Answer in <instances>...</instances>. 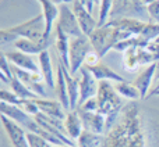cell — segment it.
<instances>
[{
	"label": "cell",
	"mask_w": 159,
	"mask_h": 147,
	"mask_svg": "<svg viewBox=\"0 0 159 147\" xmlns=\"http://www.w3.org/2000/svg\"><path fill=\"white\" fill-rule=\"evenodd\" d=\"M88 38H89V42H91V44H92L93 50H95L99 57L102 58L109 50L115 49V46L117 43L133 38V35L119 29V28L103 25V27L96 28Z\"/></svg>",
	"instance_id": "1"
},
{
	"label": "cell",
	"mask_w": 159,
	"mask_h": 147,
	"mask_svg": "<svg viewBox=\"0 0 159 147\" xmlns=\"http://www.w3.org/2000/svg\"><path fill=\"white\" fill-rule=\"evenodd\" d=\"M115 87L110 86L109 82H99L98 90V101H99V111L106 118V124H110L115 120L119 108L121 107L120 99L116 94Z\"/></svg>",
	"instance_id": "2"
},
{
	"label": "cell",
	"mask_w": 159,
	"mask_h": 147,
	"mask_svg": "<svg viewBox=\"0 0 159 147\" xmlns=\"http://www.w3.org/2000/svg\"><path fill=\"white\" fill-rule=\"evenodd\" d=\"M7 29L10 32L16 33L18 38H25L34 42H48V43H50V39L45 38L46 25H45V18L42 15V13H39L38 15L32 17V18H30L28 21L22 22V24L10 27Z\"/></svg>",
	"instance_id": "3"
},
{
	"label": "cell",
	"mask_w": 159,
	"mask_h": 147,
	"mask_svg": "<svg viewBox=\"0 0 159 147\" xmlns=\"http://www.w3.org/2000/svg\"><path fill=\"white\" fill-rule=\"evenodd\" d=\"M93 50L92 44L88 36H80V38H70V72L71 75H77L80 69L84 67V61L87 56Z\"/></svg>",
	"instance_id": "4"
},
{
	"label": "cell",
	"mask_w": 159,
	"mask_h": 147,
	"mask_svg": "<svg viewBox=\"0 0 159 147\" xmlns=\"http://www.w3.org/2000/svg\"><path fill=\"white\" fill-rule=\"evenodd\" d=\"M129 17V18H138L145 22L148 17L147 7L141 3V0H113V8L110 13V19Z\"/></svg>",
	"instance_id": "5"
},
{
	"label": "cell",
	"mask_w": 159,
	"mask_h": 147,
	"mask_svg": "<svg viewBox=\"0 0 159 147\" xmlns=\"http://www.w3.org/2000/svg\"><path fill=\"white\" fill-rule=\"evenodd\" d=\"M59 8H60V14H59V18H57L56 25H57L67 36H70V38H80V36H84L73 8H70L67 4H60Z\"/></svg>",
	"instance_id": "6"
},
{
	"label": "cell",
	"mask_w": 159,
	"mask_h": 147,
	"mask_svg": "<svg viewBox=\"0 0 159 147\" xmlns=\"http://www.w3.org/2000/svg\"><path fill=\"white\" fill-rule=\"evenodd\" d=\"M2 124L4 128L7 137L10 140L13 147H30L27 139V131L22 126H20L17 122L10 120L6 115H2Z\"/></svg>",
	"instance_id": "7"
},
{
	"label": "cell",
	"mask_w": 159,
	"mask_h": 147,
	"mask_svg": "<svg viewBox=\"0 0 159 147\" xmlns=\"http://www.w3.org/2000/svg\"><path fill=\"white\" fill-rule=\"evenodd\" d=\"M80 101H78V107L81 104H84L87 100L92 97H96L98 94L99 86L96 85V79L85 67H82L80 69Z\"/></svg>",
	"instance_id": "8"
},
{
	"label": "cell",
	"mask_w": 159,
	"mask_h": 147,
	"mask_svg": "<svg viewBox=\"0 0 159 147\" xmlns=\"http://www.w3.org/2000/svg\"><path fill=\"white\" fill-rule=\"evenodd\" d=\"M13 69H14V75L24 85H27L39 99L46 96V92H45V85L46 83H45L43 76H42L41 74L28 72V71H24V69L17 68V67H13Z\"/></svg>",
	"instance_id": "9"
},
{
	"label": "cell",
	"mask_w": 159,
	"mask_h": 147,
	"mask_svg": "<svg viewBox=\"0 0 159 147\" xmlns=\"http://www.w3.org/2000/svg\"><path fill=\"white\" fill-rule=\"evenodd\" d=\"M73 11H74L75 17H77V21L80 24V28H81L82 33L85 36H89L93 31L98 28V21L92 17V14L81 4L80 0H74L73 2Z\"/></svg>",
	"instance_id": "10"
},
{
	"label": "cell",
	"mask_w": 159,
	"mask_h": 147,
	"mask_svg": "<svg viewBox=\"0 0 159 147\" xmlns=\"http://www.w3.org/2000/svg\"><path fill=\"white\" fill-rule=\"evenodd\" d=\"M6 57L8 58L11 64L14 67L20 69H24V71L28 72H34V74H41V67H39V63H36L34 60L32 56L25 54V53H21L18 50H13V52L4 53Z\"/></svg>",
	"instance_id": "11"
},
{
	"label": "cell",
	"mask_w": 159,
	"mask_h": 147,
	"mask_svg": "<svg viewBox=\"0 0 159 147\" xmlns=\"http://www.w3.org/2000/svg\"><path fill=\"white\" fill-rule=\"evenodd\" d=\"M38 2L41 4V13L45 18V25H46L45 38L50 39L52 29L55 28L59 18V14H60V8H59V4H56L53 0H38Z\"/></svg>",
	"instance_id": "12"
},
{
	"label": "cell",
	"mask_w": 159,
	"mask_h": 147,
	"mask_svg": "<svg viewBox=\"0 0 159 147\" xmlns=\"http://www.w3.org/2000/svg\"><path fill=\"white\" fill-rule=\"evenodd\" d=\"M36 104L39 107V111L45 114L46 117L52 118L56 121L64 122L67 117V110L63 107V104L59 100H45V99H36Z\"/></svg>",
	"instance_id": "13"
},
{
	"label": "cell",
	"mask_w": 159,
	"mask_h": 147,
	"mask_svg": "<svg viewBox=\"0 0 159 147\" xmlns=\"http://www.w3.org/2000/svg\"><path fill=\"white\" fill-rule=\"evenodd\" d=\"M77 112L81 117V121L84 124L85 131L93 132V133L101 135L103 132V128L106 125V118L102 115L101 112H91V111H84L81 108H77Z\"/></svg>",
	"instance_id": "14"
},
{
	"label": "cell",
	"mask_w": 159,
	"mask_h": 147,
	"mask_svg": "<svg viewBox=\"0 0 159 147\" xmlns=\"http://www.w3.org/2000/svg\"><path fill=\"white\" fill-rule=\"evenodd\" d=\"M155 68H157V63L145 67V68L140 72V75L135 78V81L133 82V85H134L138 89V92H140L141 100L147 99L149 96V93H151L149 89H151V85L155 79Z\"/></svg>",
	"instance_id": "15"
},
{
	"label": "cell",
	"mask_w": 159,
	"mask_h": 147,
	"mask_svg": "<svg viewBox=\"0 0 159 147\" xmlns=\"http://www.w3.org/2000/svg\"><path fill=\"white\" fill-rule=\"evenodd\" d=\"M106 25L113 28H119V29L124 31V32L130 33L133 36H138L143 31L145 22L141 21L138 18H129V17H121V18H113L109 19Z\"/></svg>",
	"instance_id": "16"
},
{
	"label": "cell",
	"mask_w": 159,
	"mask_h": 147,
	"mask_svg": "<svg viewBox=\"0 0 159 147\" xmlns=\"http://www.w3.org/2000/svg\"><path fill=\"white\" fill-rule=\"evenodd\" d=\"M60 61V60H59ZM61 68H63L64 78L67 82V90H69V97H70V107H71V111L77 110L78 107V101H80V79L78 75H71L70 69L67 67L63 65V63L60 61Z\"/></svg>",
	"instance_id": "17"
},
{
	"label": "cell",
	"mask_w": 159,
	"mask_h": 147,
	"mask_svg": "<svg viewBox=\"0 0 159 147\" xmlns=\"http://www.w3.org/2000/svg\"><path fill=\"white\" fill-rule=\"evenodd\" d=\"M85 68L92 74L96 81H99V82L113 81V82H116V83H117V82H126L124 78H121L117 72H115L109 65H106V64L102 63V61H99L98 64H95V65H92V67H85Z\"/></svg>",
	"instance_id": "18"
},
{
	"label": "cell",
	"mask_w": 159,
	"mask_h": 147,
	"mask_svg": "<svg viewBox=\"0 0 159 147\" xmlns=\"http://www.w3.org/2000/svg\"><path fill=\"white\" fill-rule=\"evenodd\" d=\"M55 32H56L55 46H56V50H57L59 60L63 63L64 67H67V68L70 69V56H69L70 36H67L57 25H55Z\"/></svg>",
	"instance_id": "19"
},
{
	"label": "cell",
	"mask_w": 159,
	"mask_h": 147,
	"mask_svg": "<svg viewBox=\"0 0 159 147\" xmlns=\"http://www.w3.org/2000/svg\"><path fill=\"white\" fill-rule=\"evenodd\" d=\"M64 129H66V135L73 142L80 139V136L84 132V124H82L77 110L67 112V117L64 120Z\"/></svg>",
	"instance_id": "20"
},
{
	"label": "cell",
	"mask_w": 159,
	"mask_h": 147,
	"mask_svg": "<svg viewBox=\"0 0 159 147\" xmlns=\"http://www.w3.org/2000/svg\"><path fill=\"white\" fill-rule=\"evenodd\" d=\"M38 63L41 67V75L43 76V81L46 83V86H49L50 89L56 87V78H55V69L52 65V58L48 50L42 52L38 56Z\"/></svg>",
	"instance_id": "21"
},
{
	"label": "cell",
	"mask_w": 159,
	"mask_h": 147,
	"mask_svg": "<svg viewBox=\"0 0 159 147\" xmlns=\"http://www.w3.org/2000/svg\"><path fill=\"white\" fill-rule=\"evenodd\" d=\"M56 93H57V99L63 107L67 111H71V107H70V97H69V90H67V82L64 78L63 74V68H61L60 61L57 63L56 67Z\"/></svg>",
	"instance_id": "22"
},
{
	"label": "cell",
	"mask_w": 159,
	"mask_h": 147,
	"mask_svg": "<svg viewBox=\"0 0 159 147\" xmlns=\"http://www.w3.org/2000/svg\"><path fill=\"white\" fill-rule=\"evenodd\" d=\"M50 43L48 42H34V40H30V39H25V38H20L18 40L14 43V47L16 50L21 53H25V54H30V56H34V54H41L42 52L48 50Z\"/></svg>",
	"instance_id": "23"
},
{
	"label": "cell",
	"mask_w": 159,
	"mask_h": 147,
	"mask_svg": "<svg viewBox=\"0 0 159 147\" xmlns=\"http://www.w3.org/2000/svg\"><path fill=\"white\" fill-rule=\"evenodd\" d=\"M10 86H11V92H14L20 99H22V100H35V99H39L38 96H36L27 85L22 83L17 76H14V78L11 79Z\"/></svg>",
	"instance_id": "24"
},
{
	"label": "cell",
	"mask_w": 159,
	"mask_h": 147,
	"mask_svg": "<svg viewBox=\"0 0 159 147\" xmlns=\"http://www.w3.org/2000/svg\"><path fill=\"white\" fill-rule=\"evenodd\" d=\"M115 90L117 92V94H120L124 99H129V100H141L138 89L133 83H130V82H117L115 85Z\"/></svg>",
	"instance_id": "25"
},
{
	"label": "cell",
	"mask_w": 159,
	"mask_h": 147,
	"mask_svg": "<svg viewBox=\"0 0 159 147\" xmlns=\"http://www.w3.org/2000/svg\"><path fill=\"white\" fill-rule=\"evenodd\" d=\"M77 142L78 147H101L102 136L98 133H93V132L84 131Z\"/></svg>",
	"instance_id": "26"
},
{
	"label": "cell",
	"mask_w": 159,
	"mask_h": 147,
	"mask_svg": "<svg viewBox=\"0 0 159 147\" xmlns=\"http://www.w3.org/2000/svg\"><path fill=\"white\" fill-rule=\"evenodd\" d=\"M138 36H141V38H143L144 40H147L148 43L155 42L159 38V24H157V22H151V21L145 22L143 31H141V33Z\"/></svg>",
	"instance_id": "27"
},
{
	"label": "cell",
	"mask_w": 159,
	"mask_h": 147,
	"mask_svg": "<svg viewBox=\"0 0 159 147\" xmlns=\"http://www.w3.org/2000/svg\"><path fill=\"white\" fill-rule=\"evenodd\" d=\"M14 69L13 64L8 61L4 53H2V63H0V78L4 83H11V79L14 78Z\"/></svg>",
	"instance_id": "28"
},
{
	"label": "cell",
	"mask_w": 159,
	"mask_h": 147,
	"mask_svg": "<svg viewBox=\"0 0 159 147\" xmlns=\"http://www.w3.org/2000/svg\"><path fill=\"white\" fill-rule=\"evenodd\" d=\"M137 49L138 47H131V49L124 52V57H123V64L129 71H135L140 68L138 64V58H137Z\"/></svg>",
	"instance_id": "29"
},
{
	"label": "cell",
	"mask_w": 159,
	"mask_h": 147,
	"mask_svg": "<svg viewBox=\"0 0 159 147\" xmlns=\"http://www.w3.org/2000/svg\"><path fill=\"white\" fill-rule=\"evenodd\" d=\"M27 139L30 147H53L50 142H48L45 137H42L41 135L32 133V132H27Z\"/></svg>",
	"instance_id": "30"
},
{
	"label": "cell",
	"mask_w": 159,
	"mask_h": 147,
	"mask_svg": "<svg viewBox=\"0 0 159 147\" xmlns=\"http://www.w3.org/2000/svg\"><path fill=\"white\" fill-rule=\"evenodd\" d=\"M0 96H2V101H3V103L11 104V106L21 107L22 103H24V100H22V99H20L14 92H11V90H7V89H3L2 93H0Z\"/></svg>",
	"instance_id": "31"
},
{
	"label": "cell",
	"mask_w": 159,
	"mask_h": 147,
	"mask_svg": "<svg viewBox=\"0 0 159 147\" xmlns=\"http://www.w3.org/2000/svg\"><path fill=\"white\" fill-rule=\"evenodd\" d=\"M18 39L20 38L16 35V33L10 32L8 29H2L0 31V43H2L3 46H6V44H11V43L14 44Z\"/></svg>",
	"instance_id": "32"
},
{
	"label": "cell",
	"mask_w": 159,
	"mask_h": 147,
	"mask_svg": "<svg viewBox=\"0 0 159 147\" xmlns=\"http://www.w3.org/2000/svg\"><path fill=\"white\" fill-rule=\"evenodd\" d=\"M77 108H81L84 111H91V112H98L99 111V101L98 97H92L89 100H87L84 104H81Z\"/></svg>",
	"instance_id": "33"
},
{
	"label": "cell",
	"mask_w": 159,
	"mask_h": 147,
	"mask_svg": "<svg viewBox=\"0 0 159 147\" xmlns=\"http://www.w3.org/2000/svg\"><path fill=\"white\" fill-rule=\"evenodd\" d=\"M147 13H148L149 19H152L154 22L159 24V0L154 2L152 4L147 6Z\"/></svg>",
	"instance_id": "34"
},
{
	"label": "cell",
	"mask_w": 159,
	"mask_h": 147,
	"mask_svg": "<svg viewBox=\"0 0 159 147\" xmlns=\"http://www.w3.org/2000/svg\"><path fill=\"white\" fill-rule=\"evenodd\" d=\"M101 60H102V58L98 56V53H96L95 50H92V52L87 56V58H85L84 67H92V65H95V64H98Z\"/></svg>",
	"instance_id": "35"
},
{
	"label": "cell",
	"mask_w": 159,
	"mask_h": 147,
	"mask_svg": "<svg viewBox=\"0 0 159 147\" xmlns=\"http://www.w3.org/2000/svg\"><path fill=\"white\" fill-rule=\"evenodd\" d=\"M148 52L152 54V57H154L155 63H158L159 61V43H155V42H151V43L148 44Z\"/></svg>",
	"instance_id": "36"
},
{
	"label": "cell",
	"mask_w": 159,
	"mask_h": 147,
	"mask_svg": "<svg viewBox=\"0 0 159 147\" xmlns=\"http://www.w3.org/2000/svg\"><path fill=\"white\" fill-rule=\"evenodd\" d=\"M81 2V4L84 6L85 8H87L88 11H89L91 14H92V10H93V6H95V2L93 0H80Z\"/></svg>",
	"instance_id": "37"
},
{
	"label": "cell",
	"mask_w": 159,
	"mask_h": 147,
	"mask_svg": "<svg viewBox=\"0 0 159 147\" xmlns=\"http://www.w3.org/2000/svg\"><path fill=\"white\" fill-rule=\"evenodd\" d=\"M53 2L56 3V4H69V3H73L74 2V0H53Z\"/></svg>",
	"instance_id": "38"
},
{
	"label": "cell",
	"mask_w": 159,
	"mask_h": 147,
	"mask_svg": "<svg viewBox=\"0 0 159 147\" xmlns=\"http://www.w3.org/2000/svg\"><path fill=\"white\" fill-rule=\"evenodd\" d=\"M155 81L159 82V61L157 63V68H155Z\"/></svg>",
	"instance_id": "39"
},
{
	"label": "cell",
	"mask_w": 159,
	"mask_h": 147,
	"mask_svg": "<svg viewBox=\"0 0 159 147\" xmlns=\"http://www.w3.org/2000/svg\"><path fill=\"white\" fill-rule=\"evenodd\" d=\"M154 2H157V0H141V3H143L145 7H147V6H149V4H152Z\"/></svg>",
	"instance_id": "40"
},
{
	"label": "cell",
	"mask_w": 159,
	"mask_h": 147,
	"mask_svg": "<svg viewBox=\"0 0 159 147\" xmlns=\"http://www.w3.org/2000/svg\"><path fill=\"white\" fill-rule=\"evenodd\" d=\"M154 96H159V90H157V92H151L148 97H154Z\"/></svg>",
	"instance_id": "41"
},
{
	"label": "cell",
	"mask_w": 159,
	"mask_h": 147,
	"mask_svg": "<svg viewBox=\"0 0 159 147\" xmlns=\"http://www.w3.org/2000/svg\"><path fill=\"white\" fill-rule=\"evenodd\" d=\"M53 147H77V146H53Z\"/></svg>",
	"instance_id": "42"
},
{
	"label": "cell",
	"mask_w": 159,
	"mask_h": 147,
	"mask_svg": "<svg viewBox=\"0 0 159 147\" xmlns=\"http://www.w3.org/2000/svg\"><path fill=\"white\" fill-rule=\"evenodd\" d=\"M95 2V4H101V0H93Z\"/></svg>",
	"instance_id": "43"
},
{
	"label": "cell",
	"mask_w": 159,
	"mask_h": 147,
	"mask_svg": "<svg viewBox=\"0 0 159 147\" xmlns=\"http://www.w3.org/2000/svg\"><path fill=\"white\" fill-rule=\"evenodd\" d=\"M155 43H159V38L157 39V40H155Z\"/></svg>",
	"instance_id": "44"
}]
</instances>
